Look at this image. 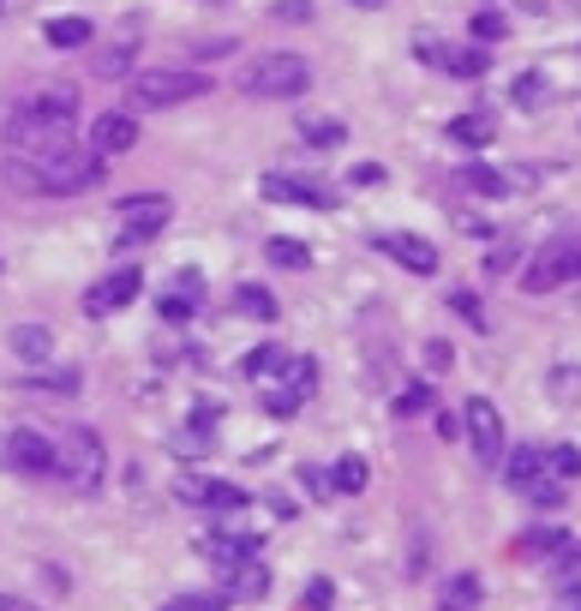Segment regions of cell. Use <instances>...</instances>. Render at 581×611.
Wrapping results in <instances>:
<instances>
[{"label": "cell", "instance_id": "11", "mask_svg": "<svg viewBox=\"0 0 581 611\" xmlns=\"http://www.w3.org/2000/svg\"><path fill=\"white\" fill-rule=\"evenodd\" d=\"M264 198L276 204H306V211H336V192L306 174H264Z\"/></svg>", "mask_w": 581, "mask_h": 611}, {"label": "cell", "instance_id": "40", "mask_svg": "<svg viewBox=\"0 0 581 611\" xmlns=\"http://www.w3.org/2000/svg\"><path fill=\"white\" fill-rule=\"evenodd\" d=\"M396 414H431V384H408V390H401V401H396Z\"/></svg>", "mask_w": 581, "mask_h": 611}, {"label": "cell", "instance_id": "25", "mask_svg": "<svg viewBox=\"0 0 581 611\" xmlns=\"http://www.w3.org/2000/svg\"><path fill=\"white\" fill-rule=\"evenodd\" d=\"M234 306H241L246 318H258V324H276V318H282L276 294L264 288V282H241V288H234Z\"/></svg>", "mask_w": 581, "mask_h": 611}, {"label": "cell", "instance_id": "22", "mask_svg": "<svg viewBox=\"0 0 581 611\" xmlns=\"http://www.w3.org/2000/svg\"><path fill=\"white\" fill-rule=\"evenodd\" d=\"M563 546H570V533H563V528H528V533L516 540V558H528V563H551Z\"/></svg>", "mask_w": 581, "mask_h": 611}, {"label": "cell", "instance_id": "21", "mask_svg": "<svg viewBox=\"0 0 581 611\" xmlns=\"http://www.w3.org/2000/svg\"><path fill=\"white\" fill-rule=\"evenodd\" d=\"M450 139H456V144H473V151H480V144L498 139V114H491V109H468V114H456V121H450Z\"/></svg>", "mask_w": 581, "mask_h": 611}, {"label": "cell", "instance_id": "10", "mask_svg": "<svg viewBox=\"0 0 581 611\" xmlns=\"http://www.w3.org/2000/svg\"><path fill=\"white\" fill-rule=\"evenodd\" d=\"M181 503H198V510H211V516H234V510H246V491L241 486H228V480H204V473H181Z\"/></svg>", "mask_w": 581, "mask_h": 611}, {"label": "cell", "instance_id": "43", "mask_svg": "<svg viewBox=\"0 0 581 611\" xmlns=\"http://www.w3.org/2000/svg\"><path fill=\"white\" fill-rule=\"evenodd\" d=\"M414 54H420V61H431V67H444V54H450V42H438L431 31H420V37H414Z\"/></svg>", "mask_w": 581, "mask_h": 611}, {"label": "cell", "instance_id": "6", "mask_svg": "<svg viewBox=\"0 0 581 611\" xmlns=\"http://www.w3.org/2000/svg\"><path fill=\"white\" fill-rule=\"evenodd\" d=\"M258 390H264V408H271L276 420H294V414L312 401V390H318V366H312L306 354H288L282 371H276L271 384H258Z\"/></svg>", "mask_w": 581, "mask_h": 611}, {"label": "cell", "instance_id": "24", "mask_svg": "<svg viewBox=\"0 0 581 611\" xmlns=\"http://www.w3.org/2000/svg\"><path fill=\"white\" fill-rule=\"evenodd\" d=\"M294 132H300L312 151H336V144L348 139V126L330 121V114H294Z\"/></svg>", "mask_w": 581, "mask_h": 611}, {"label": "cell", "instance_id": "33", "mask_svg": "<svg viewBox=\"0 0 581 611\" xmlns=\"http://www.w3.org/2000/svg\"><path fill=\"white\" fill-rule=\"evenodd\" d=\"M521 498H528V503H540V510H558V503H563V480L540 473V480H528V486H521Z\"/></svg>", "mask_w": 581, "mask_h": 611}, {"label": "cell", "instance_id": "52", "mask_svg": "<svg viewBox=\"0 0 581 611\" xmlns=\"http://www.w3.org/2000/svg\"><path fill=\"white\" fill-rule=\"evenodd\" d=\"M570 282H581V241H570Z\"/></svg>", "mask_w": 581, "mask_h": 611}, {"label": "cell", "instance_id": "13", "mask_svg": "<svg viewBox=\"0 0 581 611\" xmlns=\"http://www.w3.org/2000/svg\"><path fill=\"white\" fill-rule=\"evenodd\" d=\"M139 288H144V276L126 264V271L102 276L96 288L84 294V312H91V318H102V312H121V306H132V301H139Z\"/></svg>", "mask_w": 581, "mask_h": 611}, {"label": "cell", "instance_id": "51", "mask_svg": "<svg viewBox=\"0 0 581 611\" xmlns=\"http://www.w3.org/2000/svg\"><path fill=\"white\" fill-rule=\"evenodd\" d=\"M0 611H42V605H31V600H19V593H0Z\"/></svg>", "mask_w": 581, "mask_h": 611}, {"label": "cell", "instance_id": "47", "mask_svg": "<svg viewBox=\"0 0 581 611\" xmlns=\"http://www.w3.org/2000/svg\"><path fill=\"white\" fill-rule=\"evenodd\" d=\"M300 480H306V491H312V498H318V503H330V473H324V468H300Z\"/></svg>", "mask_w": 581, "mask_h": 611}, {"label": "cell", "instance_id": "32", "mask_svg": "<svg viewBox=\"0 0 581 611\" xmlns=\"http://www.w3.org/2000/svg\"><path fill=\"white\" fill-rule=\"evenodd\" d=\"M491 61H486V49H450L444 54V72H456V79H480Z\"/></svg>", "mask_w": 581, "mask_h": 611}, {"label": "cell", "instance_id": "3", "mask_svg": "<svg viewBox=\"0 0 581 611\" xmlns=\"http://www.w3.org/2000/svg\"><path fill=\"white\" fill-rule=\"evenodd\" d=\"M306 84H312V67L300 54H258L252 67H241V91L264 102H294L306 96Z\"/></svg>", "mask_w": 581, "mask_h": 611}, {"label": "cell", "instance_id": "48", "mask_svg": "<svg viewBox=\"0 0 581 611\" xmlns=\"http://www.w3.org/2000/svg\"><path fill=\"white\" fill-rule=\"evenodd\" d=\"M486 271H491V276H510V271H516V246H491Z\"/></svg>", "mask_w": 581, "mask_h": 611}, {"label": "cell", "instance_id": "37", "mask_svg": "<svg viewBox=\"0 0 581 611\" xmlns=\"http://www.w3.org/2000/svg\"><path fill=\"white\" fill-rule=\"evenodd\" d=\"M450 306H456V318H468L473 330H486V306H480V294H468V288H456L450 294Z\"/></svg>", "mask_w": 581, "mask_h": 611}, {"label": "cell", "instance_id": "5", "mask_svg": "<svg viewBox=\"0 0 581 611\" xmlns=\"http://www.w3.org/2000/svg\"><path fill=\"white\" fill-rule=\"evenodd\" d=\"M211 91V79L192 67H151L132 79V109H174V102H192Z\"/></svg>", "mask_w": 581, "mask_h": 611}, {"label": "cell", "instance_id": "14", "mask_svg": "<svg viewBox=\"0 0 581 611\" xmlns=\"http://www.w3.org/2000/svg\"><path fill=\"white\" fill-rule=\"evenodd\" d=\"M378 252H390V258L401 264V271H414V276H431L438 271V246L420 241V234H378Z\"/></svg>", "mask_w": 581, "mask_h": 611}, {"label": "cell", "instance_id": "19", "mask_svg": "<svg viewBox=\"0 0 581 611\" xmlns=\"http://www.w3.org/2000/svg\"><path fill=\"white\" fill-rule=\"evenodd\" d=\"M498 468H503V480L521 491L528 480H540V473H546V450H540V444H521V450H503Z\"/></svg>", "mask_w": 581, "mask_h": 611}, {"label": "cell", "instance_id": "44", "mask_svg": "<svg viewBox=\"0 0 581 611\" xmlns=\"http://www.w3.org/2000/svg\"><path fill=\"white\" fill-rule=\"evenodd\" d=\"M450 366H456V348H450V342H426V371H438V378H444Z\"/></svg>", "mask_w": 581, "mask_h": 611}, {"label": "cell", "instance_id": "17", "mask_svg": "<svg viewBox=\"0 0 581 611\" xmlns=\"http://www.w3.org/2000/svg\"><path fill=\"white\" fill-rule=\"evenodd\" d=\"M7 348L19 354L24 366H49L54 360V330H49V324H12Z\"/></svg>", "mask_w": 581, "mask_h": 611}, {"label": "cell", "instance_id": "41", "mask_svg": "<svg viewBox=\"0 0 581 611\" xmlns=\"http://www.w3.org/2000/svg\"><path fill=\"white\" fill-rule=\"evenodd\" d=\"M306 605H312V611H330V605H336V581H330V576H312V581H306Z\"/></svg>", "mask_w": 581, "mask_h": 611}, {"label": "cell", "instance_id": "2", "mask_svg": "<svg viewBox=\"0 0 581 611\" xmlns=\"http://www.w3.org/2000/svg\"><path fill=\"white\" fill-rule=\"evenodd\" d=\"M102 473H109V450H102L96 426H61L54 431V480L72 486L79 498L102 491Z\"/></svg>", "mask_w": 581, "mask_h": 611}, {"label": "cell", "instance_id": "42", "mask_svg": "<svg viewBox=\"0 0 581 611\" xmlns=\"http://www.w3.org/2000/svg\"><path fill=\"white\" fill-rule=\"evenodd\" d=\"M271 19L276 24H312V0H276Z\"/></svg>", "mask_w": 581, "mask_h": 611}, {"label": "cell", "instance_id": "45", "mask_svg": "<svg viewBox=\"0 0 581 611\" xmlns=\"http://www.w3.org/2000/svg\"><path fill=\"white\" fill-rule=\"evenodd\" d=\"M503 31H510V24H503L498 12H473V37H480V42H498Z\"/></svg>", "mask_w": 581, "mask_h": 611}, {"label": "cell", "instance_id": "46", "mask_svg": "<svg viewBox=\"0 0 581 611\" xmlns=\"http://www.w3.org/2000/svg\"><path fill=\"white\" fill-rule=\"evenodd\" d=\"M211 450V426H186L181 431V456H204Z\"/></svg>", "mask_w": 581, "mask_h": 611}, {"label": "cell", "instance_id": "18", "mask_svg": "<svg viewBox=\"0 0 581 611\" xmlns=\"http://www.w3.org/2000/svg\"><path fill=\"white\" fill-rule=\"evenodd\" d=\"M198 306H204V276H198V271H181V276H174V288L162 294V318L181 324V318H192Z\"/></svg>", "mask_w": 581, "mask_h": 611}, {"label": "cell", "instance_id": "50", "mask_svg": "<svg viewBox=\"0 0 581 611\" xmlns=\"http://www.w3.org/2000/svg\"><path fill=\"white\" fill-rule=\"evenodd\" d=\"M551 611H581V581H570V588H563V600L551 605Z\"/></svg>", "mask_w": 581, "mask_h": 611}, {"label": "cell", "instance_id": "28", "mask_svg": "<svg viewBox=\"0 0 581 611\" xmlns=\"http://www.w3.org/2000/svg\"><path fill=\"white\" fill-rule=\"evenodd\" d=\"M282 360H288V348H276V342H264V348H246L241 371H246L252 384H271L276 371H282Z\"/></svg>", "mask_w": 581, "mask_h": 611}, {"label": "cell", "instance_id": "12", "mask_svg": "<svg viewBox=\"0 0 581 611\" xmlns=\"http://www.w3.org/2000/svg\"><path fill=\"white\" fill-rule=\"evenodd\" d=\"M570 282V241H551L546 252H533V264L521 271V288L528 294H551Z\"/></svg>", "mask_w": 581, "mask_h": 611}, {"label": "cell", "instance_id": "26", "mask_svg": "<svg viewBox=\"0 0 581 611\" xmlns=\"http://www.w3.org/2000/svg\"><path fill=\"white\" fill-rule=\"evenodd\" d=\"M54 42V49H84V42L96 37V24L91 19H79V12H67V19H49V31H42Z\"/></svg>", "mask_w": 581, "mask_h": 611}, {"label": "cell", "instance_id": "49", "mask_svg": "<svg viewBox=\"0 0 581 611\" xmlns=\"http://www.w3.org/2000/svg\"><path fill=\"white\" fill-rule=\"evenodd\" d=\"M378 181H384L378 162H360V169H354V186H378Z\"/></svg>", "mask_w": 581, "mask_h": 611}, {"label": "cell", "instance_id": "35", "mask_svg": "<svg viewBox=\"0 0 581 611\" xmlns=\"http://www.w3.org/2000/svg\"><path fill=\"white\" fill-rule=\"evenodd\" d=\"M330 486H336V491H360V486H366V461H360V456H342L336 468H330Z\"/></svg>", "mask_w": 581, "mask_h": 611}, {"label": "cell", "instance_id": "53", "mask_svg": "<svg viewBox=\"0 0 581 611\" xmlns=\"http://www.w3.org/2000/svg\"><path fill=\"white\" fill-rule=\"evenodd\" d=\"M516 7H521V12H546L551 0H516Z\"/></svg>", "mask_w": 581, "mask_h": 611}, {"label": "cell", "instance_id": "30", "mask_svg": "<svg viewBox=\"0 0 581 611\" xmlns=\"http://www.w3.org/2000/svg\"><path fill=\"white\" fill-rule=\"evenodd\" d=\"M546 473H551V480H563V486L581 480V450H575V444H551V450H546Z\"/></svg>", "mask_w": 581, "mask_h": 611}, {"label": "cell", "instance_id": "34", "mask_svg": "<svg viewBox=\"0 0 581 611\" xmlns=\"http://www.w3.org/2000/svg\"><path fill=\"white\" fill-rule=\"evenodd\" d=\"M234 593H181V600H169L162 611H228Z\"/></svg>", "mask_w": 581, "mask_h": 611}, {"label": "cell", "instance_id": "9", "mask_svg": "<svg viewBox=\"0 0 581 611\" xmlns=\"http://www.w3.org/2000/svg\"><path fill=\"white\" fill-rule=\"evenodd\" d=\"M0 461L19 473H54V438H42L37 426H12L0 438Z\"/></svg>", "mask_w": 581, "mask_h": 611}, {"label": "cell", "instance_id": "23", "mask_svg": "<svg viewBox=\"0 0 581 611\" xmlns=\"http://www.w3.org/2000/svg\"><path fill=\"white\" fill-rule=\"evenodd\" d=\"M480 576H473V570H461V576H450V581H444V588H438V611H480Z\"/></svg>", "mask_w": 581, "mask_h": 611}, {"label": "cell", "instance_id": "16", "mask_svg": "<svg viewBox=\"0 0 581 611\" xmlns=\"http://www.w3.org/2000/svg\"><path fill=\"white\" fill-rule=\"evenodd\" d=\"M198 551L216 563L222 576H228V570H241L246 558H258V540H252V533H204Z\"/></svg>", "mask_w": 581, "mask_h": 611}, {"label": "cell", "instance_id": "39", "mask_svg": "<svg viewBox=\"0 0 581 611\" xmlns=\"http://www.w3.org/2000/svg\"><path fill=\"white\" fill-rule=\"evenodd\" d=\"M510 96L521 102V109H533V102H546V79L540 72H521V79L510 84Z\"/></svg>", "mask_w": 581, "mask_h": 611}, {"label": "cell", "instance_id": "29", "mask_svg": "<svg viewBox=\"0 0 581 611\" xmlns=\"http://www.w3.org/2000/svg\"><path fill=\"white\" fill-rule=\"evenodd\" d=\"M546 396L558 401V408H575L581 401V366H551L546 371Z\"/></svg>", "mask_w": 581, "mask_h": 611}, {"label": "cell", "instance_id": "27", "mask_svg": "<svg viewBox=\"0 0 581 611\" xmlns=\"http://www.w3.org/2000/svg\"><path fill=\"white\" fill-rule=\"evenodd\" d=\"M264 588H271V570H264L258 558H246L241 570H228V593H234V600H264Z\"/></svg>", "mask_w": 581, "mask_h": 611}, {"label": "cell", "instance_id": "7", "mask_svg": "<svg viewBox=\"0 0 581 611\" xmlns=\"http://www.w3.org/2000/svg\"><path fill=\"white\" fill-rule=\"evenodd\" d=\"M461 431H468V450H473V461H480V468H498L503 450H510V444H503V414L491 408L486 396H468V401H461Z\"/></svg>", "mask_w": 581, "mask_h": 611}, {"label": "cell", "instance_id": "31", "mask_svg": "<svg viewBox=\"0 0 581 611\" xmlns=\"http://www.w3.org/2000/svg\"><path fill=\"white\" fill-rule=\"evenodd\" d=\"M264 252H271V264H282V271H306V264H312V246L306 241H288V234H276Z\"/></svg>", "mask_w": 581, "mask_h": 611}, {"label": "cell", "instance_id": "36", "mask_svg": "<svg viewBox=\"0 0 581 611\" xmlns=\"http://www.w3.org/2000/svg\"><path fill=\"white\" fill-rule=\"evenodd\" d=\"M461 181H468L473 192H486V198H503V192H510V181H503L498 169H480V162H473V169L461 174Z\"/></svg>", "mask_w": 581, "mask_h": 611}, {"label": "cell", "instance_id": "1", "mask_svg": "<svg viewBox=\"0 0 581 611\" xmlns=\"http://www.w3.org/2000/svg\"><path fill=\"white\" fill-rule=\"evenodd\" d=\"M102 162L96 151H61V156H12L7 151V181L19 192H37V198H67V192H84L102 181Z\"/></svg>", "mask_w": 581, "mask_h": 611}, {"label": "cell", "instance_id": "20", "mask_svg": "<svg viewBox=\"0 0 581 611\" xmlns=\"http://www.w3.org/2000/svg\"><path fill=\"white\" fill-rule=\"evenodd\" d=\"M19 109L42 114V121H72V114H79V91H72V84H49V91H37L31 102H19Z\"/></svg>", "mask_w": 581, "mask_h": 611}, {"label": "cell", "instance_id": "38", "mask_svg": "<svg viewBox=\"0 0 581 611\" xmlns=\"http://www.w3.org/2000/svg\"><path fill=\"white\" fill-rule=\"evenodd\" d=\"M551 576H558V581H581V540H570L558 558H551Z\"/></svg>", "mask_w": 581, "mask_h": 611}, {"label": "cell", "instance_id": "54", "mask_svg": "<svg viewBox=\"0 0 581 611\" xmlns=\"http://www.w3.org/2000/svg\"><path fill=\"white\" fill-rule=\"evenodd\" d=\"M348 7H360V12H378V7H384V0H348Z\"/></svg>", "mask_w": 581, "mask_h": 611}, {"label": "cell", "instance_id": "8", "mask_svg": "<svg viewBox=\"0 0 581 611\" xmlns=\"http://www.w3.org/2000/svg\"><path fill=\"white\" fill-rule=\"evenodd\" d=\"M139 49H144V19L139 12H126L121 24H114V37L102 42V54H96V79H132V67H139Z\"/></svg>", "mask_w": 581, "mask_h": 611}, {"label": "cell", "instance_id": "4", "mask_svg": "<svg viewBox=\"0 0 581 611\" xmlns=\"http://www.w3.org/2000/svg\"><path fill=\"white\" fill-rule=\"evenodd\" d=\"M169 216H174V204H169V192H132V198H121V211H114V246L121 252H139V246H151L162 228H169Z\"/></svg>", "mask_w": 581, "mask_h": 611}, {"label": "cell", "instance_id": "15", "mask_svg": "<svg viewBox=\"0 0 581 611\" xmlns=\"http://www.w3.org/2000/svg\"><path fill=\"white\" fill-rule=\"evenodd\" d=\"M139 144V114H102V121L91 126V151L109 162V156H121Z\"/></svg>", "mask_w": 581, "mask_h": 611}]
</instances>
